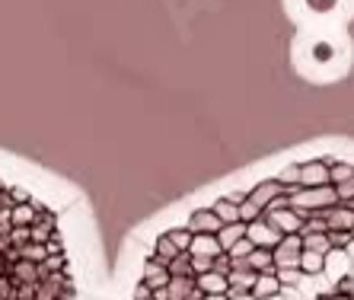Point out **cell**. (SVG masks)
Returning a JSON list of instances; mask_svg holds the SVG:
<instances>
[{"label": "cell", "instance_id": "obj_1", "mask_svg": "<svg viewBox=\"0 0 354 300\" xmlns=\"http://www.w3.org/2000/svg\"><path fill=\"white\" fill-rule=\"evenodd\" d=\"M80 221L29 173L0 167V300H86Z\"/></svg>", "mask_w": 354, "mask_h": 300}]
</instances>
